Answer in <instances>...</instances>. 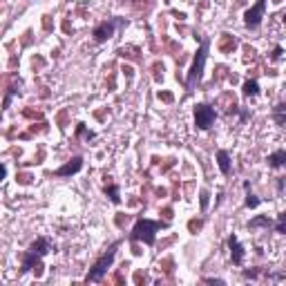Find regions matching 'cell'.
Returning <instances> with one entry per match:
<instances>
[{
    "mask_svg": "<svg viewBox=\"0 0 286 286\" xmlns=\"http://www.w3.org/2000/svg\"><path fill=\"white\" fill-rule=\"evenodd\" d=\"M215 119H217V112H215V108H210V105L199 103L197 108H195V125H197L199 130H208L212 123H215Z\"/></svg>",
    "mask_w": 286,
    "mask_h": 286,
    "instance_id": "5b68a950",
    "label": "cell"
},
{
    "mask_svg": "<svg viewBox=\"0 0 286 286\" xmlns=\"http://www.w3.org/2000/svg\"><path fill=\"white\" fill-rule=\"evenodd\" d=\"M116 248H119V242H114L110 246L108 250H105L103 255L99 257L97 262H94V266L89 268V273H87V282H101L103 279V275L108 273V268L112 266V262H114V255H116Z\"/></svg>",
    "mask_w": 286,
    "mask_h": 286,
    "instance_id": "3957f363",
    "label": "cell"
},
{
    "mask_svg": "<svg viewBox=\"0 0 286 286\" xmlns=\"http://www.w3.org/2000/svg\"><path fill=\"white\" fill-rule=\"evenodd\" d=\"M284 221H286V215H279L277 226H275V231H277V233H284Z\"/></svg>",
    "mask_w": 286,
    "mask_h": 286,
    "instance_id": "ac0fdd59",
    "label": "cell"
},
{
    "mask_svg": "<svg viewBox=\"0 0 286 286\" xmlns=\"http://www.w3.org/2000/svg\"><path fill=\"white\" fill-rule=\"evenodd\" d=\"M284 105H277V110H275V121H277V125H284Z\"/></svg>",
    "mask_w": 286,
    "mask_h": 286,
    "instance_id": "2e32d148",
    "label": "cell"
},
{
    "mask_svg": "<svg viewBox=\"0 0 286 286\" xmlns=\"http://www.w3.org/2000/svg\"><path fill=\"white\" fill-rule=\"evenodd\" d=\"M208 47H210V41H208V38H201V45H199V49H197V56H195L193 67H190L188 78H186V87H188V89H193L195 83H199L201 72H204L206 56H208Z\"/></svg>",
    "mask_w": 286,
    "mask_h": 286,
    "instance_id": "277c9868",
    "label": "cell"
},
{
    "mask_svg": "<svg viewBox=\"0 0 286 286\" xmlns=\"http://www.w3.org/2000/svg\"><path fill=\"white\" fill-rule=\"evenodd\" d=\"M228 246H231V257H233V264L242 266V264H244V246L237 242V237H235V235H231V237H228Z\"/></svg>",
    "mask_w": 286,
    "mask_h": 286,
    "instance_id": "9c48e42d",
    "label": "cell"
},
{
    "mask_svg": "<svg viewBox=\"0 0 286 286\" xmlns=\"http://www.w3.org/2000/svg\"><path fill=\"white\" fill-rule=\"evenodd\" d=\"M81 168H83V159H81V156H74V159L67 161L65 166H60L58 170H54V177H70V175H76Z\"/></svg>",
    "mask_w": 286,
    "mask_h": 286,
    "instance_id": "ba28073f",
    "label": "cell"
},
{
    "mask_svg": "<svg viewBox=\"0 0 286 286\" xmlns=\"http://www.w3.org/2000/svg\"><path fill=\"white\" fill-rule=\"evenodd\" d=\"M244 94L246 97H257V94H260V85H257V81H246L244 83Z\"/></svg>",
    "mask_w": 286,
    "mask_h": 286,
    "instance_id": "5bb4252c",
    "label": "cell"
},
{
    "mask_svg": "<svg viewBox=\"0 0 286 286\" xmlns=\"http://www.w3.org/2000/svg\"><path fill=\"white\" fill-rule=\"evenodd\" d=\"M166 226H168V221L161 224V221H152V219H139L130 233V239L132 242H143L148 246H154L159 228H166Z\"/></svg>",
    "mask_w": 286,
    "mask_h": 286,
    "instance_id": "6da1fadb",
    "label": "cell"
},
{
    "mask_svg": "<svg viewBox=\"0 0 286 286\" xmlns=\"http://www.w3.org/2000/svg\"><path fill=\"white\" fill-rule=\"evenodd\" d=\"M105 195L110 197L112 204H121V190H119V186H114V183L105 186Z\"/></svg>",
    "mask_w": 286,
    "mask_h": 286,
    "instance_id": "8fae6325",
    "label": "cell"
},
{
    "mask_svg": "<svg viewBox=\"0 0 286 286\" xmlns=\"http://www.w3.org/2000/svg\"><path fill=\"white\" fill-rule=\"evenodd\" d=\"M121 25H123L121 18H108V20H103L97 27V29H94V41H97V43H105L108 38L114 36L116 27H121Z\"/></svg>",
    "mask_w": 286,
    "mask_h": 286,
    "instance_id": "8992f818",
    "label": "cell"
},
{
    "mask_svg": "<svg viewBox=\"0 0 286 286\" xmlns=\"http://www.w3.org/2000/svg\"><path fill=\"white\" fill-rule=\"evenodd\" d=\"M284 159H286V152L284 150H279V152L268 156V164H271L273 168H279V166H284Z\"/></svg>",
    "mask_w": 286,
    "mask_h": 286,
    "instance_id": "4fadbf2b",
    "label": "cell"
},
{
    "mask_svg": "<svg viewBox=\"0 0 286 286\" xmlns=\"http://www.w3.org/2000/svg\"><path fill=\"white\" fill-rule=\"evenodd\" d=\"M244 188H246V193H248V195H246V206H248V208H255V206L260 204V199H257L255 195L250 193V186H248V183H244Z\"/></svg>",
    "mask_w": 286,
    "mask_h": 286,
    "instance_id": "9a60e30c",
    "label": "cell"
},
{
    "mask_svg": "<svg viewBox=\"0 0 286 286\" xmlns=\"http://www.w3.org/2000/svg\"><path fill=\"white\" fill-rule=\"evenodd\" d=\"M5 175H7V168H5L3 164H0V181H3V179H5Z\"/></svg>",
    "mask_w": 286,
    "mask_h": 286,
    "instance_id": "d6986e66",
    "label": "cell"
},
{
    "mask_svg": "<svg viewBox=\"0 0 286 286\" xmlns=\"http://www.w3.org/2000/svg\"><path fill=\"white\" fill-rule=\"evenodd\" d=\"M260 226H266V228H271V226H273V221L268 219V217L260 215V217H255V219H250V224H248V228H260Z\"/></svg>",
    "mask_w": 286,
    "mask_h": 286,
    "instance_id": "7c38bea8",
    "label": "cell"
},
{
    "mask_svg": "<svg viewBox=\"0 0 286 286\" xmlns=\"http://www.w3.org/2000/svg\"><path fill=\"white\" fill-rule=\"evenodd\" d=\"M208 197H210L208 190H201V210L208 208Z\"/></svg>",
    "mask_w": 286,
    "mask_h": 286,
    "instance_id": "e0dca14e",
    "label": "cell"
},
{
    "mask_svg": "<svg viewBox=\"0 0 286 286\" xmlns=\"http://www.w3.org/2000/svg\"><path fill=\"white\" fill-rule=\"evenodd\" d=\"M279 56H282V47H275V54H273V58H279Z\"/></svg>",
    "mask_w": 286,
    "mask_h": 286,
    "instance_id": "ffe728a7",
    "label": "cell"
},
{
    "mask_svg": "<svg viewBox=\"0 0 286 286\" xmlns=\"http://www.w3.org/2000/svg\"><path fill=\"white\" fill-rule=\"evenodd\" d=\"M264 9H266V0H257L253 7H250V9L244 14L246 27H250V29H257V27H260V22H262V18H264Z\"/></svg>",
    "mask_w": 286,
    "mask_h": 286,
    "instance_id": "52a82bcc",
    "label": "cell"
},
{
    "mask_svg": "<svg viewBox=\"0 0 286 286\" xmlns=\"http://www.w3.org/2000/svg\"><path fill=\"white\" fill-rule=\"evenodd\" d=\"M49 248H52V242H49L47 237H38L36 242H34V244L29 246V250H27V253L22 255V268H20V271H22V273L31 271V268L36 266L45 255L49 253Z\"/></svg>",
    "mask_w": 286,
    "mask_h": 286,
    "instance_id": "7a4b0ae2",
    "label": "cell"
},
{
    "mask_svg": "<svg viewBox=\"0 0 286 286\" xmlns=\"http://www.w3.org/2000/svg\"><path fill=\"white\" fill-rule=\"evenodd\" d=\"M217 161H219V168L224 175H231V156H228L226 150H219L217 152Z\"/></svg>",
    "mask_w": 286,
    "mask_h": 286,
    "instance_id": "30bf717a",
    "label": "cell"
}]
</instances>
